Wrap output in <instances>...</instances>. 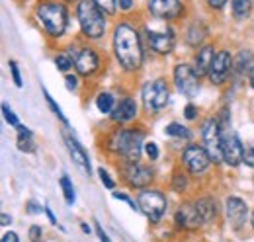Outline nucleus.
<instances>
[{
	"label": "nucleus",
	"instance_id": "1",
	"mask_svg": "<svg viewBox=\"0 0 254 242\" xmlns=\"http://www.w3.org/2000/svg\"><path fill=\"white\" fill-rule=\"evenodd\" d=\"M114 53L126 70H137L143 64V45L137 30L129 24H120L114 31Z\"/></svg>",
	"mask_w": 254,
	"mask_h": 242
},
{
	"label": "nucleus",
	"instance_id": "2",
	"mask_svg": "<svg viewBox=\"0 0 254 242\" xmlns=\"http://www.w3.org/2000/svg\"><path fill=\"white\" fill-rule=\"evenodd\" d=\"M35 18L51 37H61L68 26V10L57 0H39L35 6Z\"/></svg>",
	"mask_w": 254,
	"mask_h": 242
},
{
	"label": "nucleus",
	"instance_id": "3",
	"mask_svg": "<svg viewBox=\"0 0 254 242\" xmlns=\"http://www.w3.org/2000/svg\"><path fill=\"white\" fill-rule=\"evenodd\" d=\"M143 147H145V133L141 129H118L108 139V149L124 156L126 162H139Z\"/></svg>",
	"mask_w": 254,
	"mask_h": 242
},
{
	"label": "nucleus",
	"instance_id": "4",
	"mask_svg": "<svg viewBox=\"0 0 254 242\" xmlns=\"http://www.w3.org/2000/svg\"><path fill=\"white\" fill-rule=\"evenodd\" d=\"M76 18L80 24L82 35L88 39H100L106 31L104 12L94 4V0H82L76 6Z\"/></svg>",
	"mask_w": 254,
	"mask_h": 242
},
{
	"label": "nucleus",
	"instance_id": "5",
	"mask_svg": "<svg viewBox=\"0 0 254 242\" xmlns=\"http://www.w3.org/2000/svg\"><path fill=\"white\" fill-rule=\"evenodd\" d=\"M141 98H143V106L149 114H159L168 106L170 100V88L166 84V80L162 78H155L149 80L143 90H141Z\"/></svg>",
	"mask_w": 254,
	"mask_h": 242
},
{
	"label": "nucleus",
	"instance_id": "6",
	"mask_svg": "<svg viewBox=\"0 0 254 242\" xmlns=\"http://www.w3.org/2000/svg\"><path fill=\"white\" fill-rule=\"evenodd\" d=\"M137 203H139V209L147 215L151 223H160L162 215L166 213V207H168L166 195L159 189H141Z\"/></svg>",
	"mask_w": 254,
	"mask_h": 242
},
{
	"label": "nucleus",
	"instance_id": "7",
	"mask_svg": "<svg viewBox=\"0 0 254 242\" xmlns=\"http://www.w3.org/2000/svg\"><path fill=\"white\" fill-rule=\"evenodd\" d=\"M201 137H203V147L209 152L211 160L217 164L223 160V151H221V141H223V129L219 125L217 118H209L201 127Z\"/></svg>",
	"mask_w": 254,
	"mask_h": 242
},
{
	"label": "nucleus",
	"instance_id": "8",
	"mask_svg": "<svg viewBox=\"0 0 254 242\" xmlns=\"http://www.w3.org/2000/svg\"><path fill=\"white\" fill-rule=\"evenodd\" d=\"M182 162L184 166L190 170V174L193 176H201L207 172L209 164L213 162L209 152L205 151V147H199V145H188L184 152H182Z\"/></svg>",
	"mask_w": 254,
	"mask_h": 242
},
{
	"label": "nucleus",
	"instance_id": "9",
	"mask_svg": "<svg viewBox=\"0 0 254 242\" xmlns=\"http://www.w3.org/2000/svg\"><path fill=\"white\" fill-rule=\"evenodd\" d=\"M174 84L176 90L180 92L186 98H195L199 92V76L195 74V70L191 68L190 64L180 62L174 68Z\"/></svg>",
	"mask_w": 254,
	"mask_h": 242
},
{
	"label": "nucleus",
	"instance_id": "10",
	"mask_svg": "<svg viewBox=\"0 0 254 242\" xmlns=\"http://www.w3.org/2000/svg\"><path fill=\"white\" fill-rule=\"evenodd\" d=\"M221 151L223 162L229 166H239L245 158V145L235 131H223Z\"/></svg>",
	"mask_w": 254,
	"mask_h": 242
},
{
	"label": "nucleus",
	"instance_id": "11",
	"mask_svg": "<svg viewBox=\"0 0 254 242\" xmlns=\"http://www.w3.org/2000/svg\"><path fill=\"white\" fill-rule=\"evenodd\" d=\"M72 60H74V68L80 76H92L96 70L100 68V57L92 47H78L72 51L70 47V53H68Z\"/></svg>",
	"mask_w": 254,
	"mask_h": 242
},
{
	"label": "nucleus",
	"instance_id": "12",
	"mask_svg": "<svg viewBox=\"0 0 254 242\" xmlns=\"http://www.w3.org/2000/svg\"><path fill=\"white\" fill-rule=\"evenodd\" d=\"M147 8L157 20H176L184 14L182 0H147Z\"/></svg>",
	"mask_w": 254,
	"mask_h": 242
},
{
	"label": "nucleus",
	"instance_id": "13",
	"mask_svg": "<svg viewBox=\"0 0 254 242\" xmlns=\"http://www.w3.org/2000/svg\"><path fill=\"white\" fill-rule=\"evenodd\" d=\"M174 221H176V227H180L184 231H197L205 223L203 215L199 213L195 203H184V205H180L176 209V213H174Z\"/></svg>",
	"mask_w": 254,
	"mask_h": 242
},
{
	"label": "nucleus",
	"instance_id": "14",
	"mask_svg": "<svg viewBox=\"0 0 254 242\" xmlns=\"http://www.w3.org/2000/svg\"><path fill=\"white\" fill-rule=\"evenodd\" d=\"M124 180L131 187L145 189L153 182V170L145 164H139V162H127L124 166Z\"/></svg>",
	"mask_w": 254,
	"mask_h": 242
},
{
	"label": "nucleus",
	"instance_id": "15",
	"mask_svg": "<svg viewBox=\"0 0 254 242\" xmlns=\"http://www.w3.org/2000/svg\"><path fill=\"white\" fill-rule=\"evenodd\" d=\"M231 70H233V57H231L229 51L221 49V51L215 53V59L211 62V68H209L207 76H209L211 84H223L229 78Z\"/></svg>",
	"mask_w": 254,
	"mask_h": 242
},
{
	"label": "nucleus",
	"instance_id": "16",
	"mask_svg": "<svg viewBox=\"0 0 254 242\" xmlns=\"http://www.w3.org/2000/svg\"><path fill=\"white\" fill-rule=\"evenodd\" d=\"M225 213H227V219H229L231 227L239 231V229H243L245 223H247L249 207H247L245 199L231 195V197H227V201H225Z\"/></svg>",
	"mask_w": 254,
	"mask_h": 242
},
{
	"label": "nucleus",
	"instance_id": "17",
	"mask_svg": "<svg viewBox=\"0 0 254 242\" xmlns=\"http://www.w3.org/2000/svg\"><path fill=\"white\" fill-rule=\"evenodd\" d=\"M147 39H149L151 49L155 53H159V55H168L174 49V43H176V37H174V31L172 30L149 31Z\"/></svg>",
	"mask_w": 254,
	"mask_h": 242
},
{
	"label": "nucleus",
	"instance_id": "18",
	"mask_svg": "<svg viewBox=\"0 0 254 242\" xmlns=\"http://www.w3.org/2000/svg\"><path fill=\"white\" fill-rule=\"evenodd\" d=\"M64 145H66V149H68V154H70V158H72V162L86 174V176H90L92 174V166H90V158H88V154L86 151L82 149V145L74 139V137H68V135H64Z\"/></svg>",
	"mask_w": 254,
	"mask_h": 242
},
{
	"label": "nucleus",
	"instance_id": "19",
	"mask_svg": "<svg viewBox=\"0 0 254 242\" xmlns=\"http://www.w3.org/2000/svg\"><path fill=\"white\" fill-rule=\"evenodd\" d=\"M116 123H127L137 118V102L133 98H124L120 104H116L114 112L110 114Z\"/></svg>",
	"mask_w": 254,
	"mask_h": 242
},
{
	"label": "nucleus",
	"instance_id": "20",
	"mask_svg": "<svg viewBox=\"0 0 254 242\" xmlns=\"http://www.w3.org/2000/svg\"><path fill=\"white\" fill-rule=\"evenodd\" d=\"M213 59H215L213 45H203V47L195 53V64H193L195 74H197V76H205V74H209V68H211Z\"/></svg>",
	"mask_w": 254,
	"mask_h": 242
},
{
	"label": "nucleus",
	"instance_id": "21",
	"mask_svg": "<svg viewBox=\"0 0 254 242\" xmlns=\"http://www.w3.org/2000/svg\"><path fill=\"white\" fill-rule=\"evenodd\" d=\"M253 64H254L253 51H249V49L241 51V53L237 55V59L233 60V72H235V76L241 78L243 74L251 72V70H253Z\"/></svg>",
	"mask_w": 254,
	"mask_h": 242
},
{
	"label": "nucleus",
	"instance_id": "22",
	"mask_svg": "<svg viewBox=\"0 0 254 242\" xmlns=\"http://www.w3.org/2000/svg\"><path fill=\"white\" fill-rule=\"evenodd\" d=\"M18 129V149L22 152H35V143H33V133L28 129V127H24V125H20V127H16Z\"/></svg>",
	"mask_w": 254,
	"mask_h": 242
},
{
	"label": "nucleus",
	"instance_id": "23",
	"mask_svg": "<svg viewBox=\"0 0 254 242\" xmlns=\"http://www.w3.org/2000/svg\"><path fill=\"white\" fill-rule=\"evenodd\" d=\"M205 35H207L205 26H203L201 22H193L190 28H188L186 41H188V45H191V47H197V45H199V43L205 39Z\"/></svg>",
	"mask_w": 254,
	"mask_h": 242
},
{
	"label": "nucleus",
	"instance_id": "24",
	"mask_svg": "<svg viewBox=\"0 0 254 242\" xmlns=\"http://www.w3.org/2000/svg\"><path fill=\"white\" fill-rule=\"evenodd\" d=\"M195 205H197L199 213L203 215L205 223H211V221L215 219V215H217V207H215V201H213L211 197H201V199H197V201H195Z\"/></svg>",
	"mask_w": 254,
	"mask_h": 242
},
{
	"label": "nucleus",
	"instance_id": "25",
	"mask_svg": "<svg viewBox=\"0 0 254 242\" xmlns=\"http://www.w3.org/2000/svg\"><path fill=\"white\" fill-rule=\"evenodd\" d=\"M231 8L237 20H247L253 12V0H231Z\"/></svg>",
	"mask_w": 254,
	"mask_h": 242
},
{
	"label": "nucleus",
	"instance_id": "26",
	"mask_svg": "<svg viewBox=\"0 0 254 242\" xmlns=\"http://www.w3.org/2000/svg\"><path fill=\"white\" fill-rule=\"evenodd\" d=\"M96 108H98V112H102V114H112L114 108H116L114 96H112L110 92H102V94L96 98Z\"/></svg>",
	"mask_w": 254,
	"mask_h": 242
},
{
	"label": "nucleus",
	"instance_id": "27",
	"mask_svg": "<svg viewBox=\"0 0 254 242\" xmlns=\"http://www.w3.org/2000/svg\"><path fill=\"white\" fill-rule=\"evenodd\" d=\"M164 133L170 135V137H176V139H184V141H190L191 139V131L188 127L180 125V123H170V125H166Z\"/></svg>",
	"mask_w": 254,
	"mask_h": 242
},
{
	"label": "nucleus",
	"instance_id": "28",
	"mask_svg": "<svg viewBox=\"0 0 254 242\" xmlns=\"http://www.w3.org/2000/svg\"><path fill=\"white\" fill-rule=\"evenodd\" d=\"M61 187H63V195H64V201L68 203V205H74V201H76V193H74V185H72V182L68 180V176H61Z\"/></svg>",
	"mask_w": 254,
	"mask_h": 242
},
{
	"label": "nucleus",
	"instance_id": "29",
	"mask_svg": "<svg viewBox=\"0 0 254 242\" xmlns=\"http://www.w3.org/2000/svg\"><path fill=\"white\" fill-rule=\"evenodd\" d=\"M172 189L178 191V193H182V191L188 189V178H186V174L174 172V176H172Z\"/></svg>",
	"mask_w": 254,
	"mask_h": 242
},
{
	"label": "nucleus",
	"instance_id": "30",
	"mask_svg": "<svg viewBox=\"0 0 254 242\" xmlns=\"http://www.w3.org/2000/svg\"><path fill=\"white\" fill-rule=\"evenodd\" d=\"M94 4L108 16H114L118 10V0H94Z\"/></svg>",
	"mask_w": 254,
	"mask_h": 242
},
{
	"label": "nucleus",
	"instance_id": "31",
	"mask_svg": "<svg viewBox=\"0 0 254 242\" xmlns=\"http://www.w3.org/2000/svg\"><path fill=\"white\" fill-rule=\"evenodd\" d=\"M43 96H45V102H47V104H49V108H51V110H53V114H55V116H57V118H59V120L63 121L64 125H66V123H68V120H66V118H64V114H63V112H61V106H59V104H57V102H55V100H53V98H51V96H49V92L45 90V88H43Z\"/></svg>",
	"mask_w": 254,
	"mask_h": 242
},
{
	"label": "nucleus",
	"instance_id": "32",
	"mask_svg": "<svg viewBox=\"0 0 254 242\" xmlns=\"http://www.w3.org/2000/svg\"><path fill=\"white\" fill-rule=\"evenodd\" d=\"M55 64H57V68H59V70L68 72V70L74 66V60H72L70 55H63V53H59V55L55 57Z\"/></svg>",
	"mask_w": 254,
	"mask_h": 242
},
{
	"label": "nucleus",
	"instance_id": "33",
	"mask_svg": "<svg viewBox=\"0 0 254 242\" xmlns=\"http://www.w3.org/2000/svg\"><path fill=\"white\" fill-rule=\"evenodd\" d=\"M2 114H4V118H6V121L12 125V127H20L22 123L18 121V118L14 116V112L8 108V104H2Z\"/></svg>",
	"mask_w": 254,
	"mask_h": 242
},
{
	"label": "nucleus",
	"instance_id": "34",
	"mask_svg": "<svg viewBox=\"0 0 254 242\" xmlns=\"http://www.w3.org/2000/svg\"><path fill=\"white\" fill-rule=\"evenodd\" d=\"M8 66H10V72H12V80H14V84H16L18 88H22V74H20V68H18L16 60H10V62H8Z\"/></svg>",
	"mask_w": 254,
	"mask_h": 242
},
{
	"label": "nucleus",
	"instance_id": "35",
	"mask_svg": "<svg viewBox=\"0 0 254 242\" xmlns=\"http://www.w3.org/2000/svg\"><path fill=\"white\" fill-rule=\"evenodd\" d=\"M145 152H147V156H149L151 160H157L160 154L157 143H153V141H147V143H145Z\"/></svg>",
	"mask_w": 254,
	"mask_h": 242
},
{
	"label": "nucleus",
	"instance_id": "36",
	"mask_svg": "<svg viewBox=\"0 0 254 242\" xmlns=\"http://www.w3.org/2000/svg\"><path fill=\"white\" fill-rule=\"evenodd\" d=\"M98 174H100V180H102V183H104L108 189H114V187H116V182L110 178L108 170H104V168H98Z\"/></svg>",
	"mask_w": 254,
	"mask_h": 242
},
{
	"label": "nucleus",
	"instance_id": "37",
	"mask_svg": "<svg viewBox=\"0 0 254 242\" xmlns=\"http://www.w3.org/2000/svg\"><path fill=\"white\" fill-rule=\"evenodd\" d=\"M114 197H116V199H120V201H126L127 205H129V207H131L133 211H139V203H135V201H133V199H131L129 195H126V193H120V191H114Z\"/></svg>",
	"mask_w": 254,
	"mask_h": 242
},
{
	"label": "nucleus",
	"instance_id": "38",
	"mask_svg": "<svg viewBox=\"0 0 254 242\" xmlns=\"http://www.w3.org/2000/svg\"><path fill=\"white\" fill-rule=\"evenodd\" d=\"M64 86H66V90H76L78 88V78L74 76V74H66L64 76Z\"/></svg>",
	"mask_w": 254,
	"mask_h": 242
},
{
	"label": "nucleus",
	"instance_id": "39",
	"mask_svg": "<svg viewBox=\"0 0 254 242\" xmlns=\"http://www.w3.org/2000/svg\"><path fill=\"white\" fill-rule=\"evenodd\" d=\"M184 118L190 121H193L195 118H197V108H195L193 104H188V106L184 108Z\"/></svg>",
	"mask_w": 254,
	"mask_h": 242
},
{
	"label": "nucleus",
	"instance_id": "40",
	"mask_svg": "<svg viewBox=\"0 0 254 242\" xmlns=\"http://www.w3.org/2000/svg\"><path fill=\"white\" fill-rule=\"evenodd\" d=\"M243 162H245L247 166L254 168V145H253V147H249V149L245 151V158H243Z\"/></svg>",
	"mask_w": 254,
	"mask_h": 242
},
{
	"label": "nucleus",
	"instance_id": "41",
	"mask_svg": "<svg viewBox=\"0 0 254 242\" xmlns=\"http://www.w3.org/2000/svg\"><path fill=\"white\" fill-rule=\"evenodd\" d=\"M41 227H32L30 229V239H32V242H39V239H41Z\"/></svg>",
	"mask_w": 254,
	"mask_h": 242
},
{
	"label": "nucleus",
	"instance_id": "42",
	"mask_svg": "<svg viewBox=\"0 0 254 242\" xmlns=\"http://www.w3.org/2000/svg\"><path fill=\"white\" fill-rule=\"evenodd\" d=\"M96 235H98V239H100V242H112L110 241V237L104 233V229L100 227V223H96Z\"/></svg>",
	"mask_w": 254,
	"mask_h": 242
},
{
	"label": "nucleus",
	"instance_id": "43",
	"mask_svg": "<svg viewBox=\"0 0 254 242\" xmlns=\"http://www.w3.org/2000/svg\"><path fill=\"white\" fill-rule=\"evenodd\" d=\"M28 213L30 215H37V213H41V205L37 203V201H28Z\"/></svg>",
	"mask_w": 254,
	"mask_h": 242
},
{
	"label": "nucleus",
	"instance_id": "44",
	"mask_svg": "<svg viewBox=\"0 0 254 242\" xmlns=\"http://www.w3.org/2000/svg\"><path fill=\"white\" fill-rule=\"evenodd\" d=\"M118 6H120V10H131L133 6H135V2L133 0H118Z\"/></svg>",
	"mask_w": 254,
	"mask_h": 242
},
{
	"label": "nucleus",
	"instance_id": "45",
	"mask_svg": "<svg viewBox=\"0 0 254 242\" xmlns=\"http://www.w3.org/2000/svg\"><path fill=\"white\" fill-rule=\"evenodd\" d=\"M207 4H209L213 10H221L223 6L227 4V0H207Z\"/></svg>",
	"mask_w": 254,
	"mask_h": 242
},
{
	"label": "nucleus",
	"instance_id": "46",
	"mask_svg": "<svg viewBox=\"0 0 254 242\" xmlns=\"http://www.w3.org/2000/svg\"><path fill=\"white\" fill-rule=\"evenodd\" d=\"M0 242H20V239H18V235H16V233H6Z\"/></svg>",
	"mask_w": 254,
	"mask_h": 242
},
{
	"label": "nucleus",
	"instance_id": "47",
	"mask_svg": "<svg viewBox=\"0 0 254 242\" xmlns=\"http://www.w3.org/2000/svg\"><path fill=\"white\" fill-rule=\"evenodd\" d=\"M45 213H47V219H49V223H51V225H57V227H59V223H57L55 215H53V211H51L49 207H45Z\"/></svg>",
	"mask_w": 254,
	"mask_h": 242
},
{
	"label": "nucleus",
	"instance_id": "48",
	"mask_svg": "<svg viewBox=\"0 0 254 242\" xmlns=\"http://www.w3.org/2000/svg\"><path fill=\"white\" fill-rule=\"evenodd\" d=\"M0 223H2L4 227H8V225L12 223V217H10V215H6V213H2V217H0Z\"/></svg>",
	"mask_w": 254,
	"mask_h": 242
},
{
	"label": "nucleus",
	"instance_id": "49",
	"mask_svg": "<svg viewBox=\"0 0 254 242\" xmlns=\"http://www.w3.org/2000/svg\"><path fill=\"white\" fill-rule=\"evenodd\" d=\"M249 82H251V86L254 88V66H253V70L249 72Z\"/></svg>",
	"mask_w": 254,
	"mask_h": 242
},
{
	"label": "nucleus",
	"instance_id": "50",
	"mask_svg": "<svg viewBox=\"0 0 254 242\" xmlns=\"http://www.w3.org/2000/svg\"><path fill=\"white\" fill-rule=\"evenodd\" d=\"M82 231H84V233H90V227L84 223V225H82Z\"/></svg>",
	"mask_w": 254,
	"mask_h": 242
},
{
	"label": "nucleus",
	"instance_id": "51",
	"mask_svg": "<svg viewBox=\"0 0 254 242\" xmlns=\"http://www.w3.org/2000/svg\"><path fill=\"white\" fill-rule=\"evenodd\" d=\"M251 223H253V229H254V211H253V219H251Z\"/></svg>",
	"mask_w": 254,
	"mask_h": 242
},
{
	"label": "nucleus",
	"instance_id": "52",
	"mask_svg": "<svg viewBox=\"0 0 254 242\" xmlns=\"http://www.w3.org/2000/svg\"><path fill=\"white\" fill-rule=\"evenodd\" d=\"M66 2H74V0H66Z\"/></svg>",
	"mask_w": 254,
	"mask_h": 242
}]
</instances>
